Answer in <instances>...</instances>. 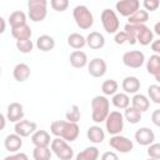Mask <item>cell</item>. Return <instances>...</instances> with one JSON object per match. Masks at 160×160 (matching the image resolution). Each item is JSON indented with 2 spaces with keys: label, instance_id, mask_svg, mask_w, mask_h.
Returning a JSON list of instances; mask_svg holds the SVG:
<instances>
[{
  "label": "cell",
  "instance_id": "cell-9",
  "mask_svg": "<svg viewBox=\"0 0 160 160\" xmlns=\"http://www.w3.org/2000/svg\"><path fill=\"white\" fill-rule=\"evenodd\" d=\"M122 62L125 66L131 68V69H139L144 65L145 62V55L140 50H131L126 51L122 55Z\"/></svg>",
  "mask_w": 160,
  "mask_h": 160
},
{
  "label": "cell",
  "instance_id": "cell-28",
  "mask_svg": "<svg viewBox=\"0 0 160 160\" xmlns=\"http://www.w3.org/2000/svg\"><path fill=\"white\" fill-rule=\"evenodd\" d=\"M124 118L130 124H138L141 120V118H142V112L140 110H138L136 108H134V106H128L125 109Z\"/></svg>",
  "mask_w": 160,
  "mask_h": 160
},
{
  "label": "cell",
  "instance_id": "cell-33",
  "mask_svg": "<svg viewBox=\"0 0 160 160\" xmlns=\"http://www.w3.org/2000/svg\"><path fill=\"white\" fill-rule=\"evenodd\" d=\"M51 152L52 151L49 146H35L32 151V158L35 160H50Z\"/></svg>",
  "mask_w": 160,
  "mask_h": 160
},
{
  "label": "cell",
  "instance_id": "cell-6",
  "mask_svg": "<svg viewBox=\"0 0 160 160\" xmlns=\"http://www.w3.org/2000/svg\"><path fill=\"white\" fill-rule=\"evenodd\" d=\"M28 10L30 20L40 22L48 15V0H28Z\"/></svg>",
  "mask_w": 160,
  "mask_h": 160
},
{
  "label": "cell",
  "instance_id": "cell-4",
  "mask_svg": "<svg viewBox=\"0 0 160 160\" xmlns=\"http://www.w3.org/2000/svg\"><path fill=\"white\" fill-rule=\"evenodd\" d=\"M72 16L76 22V25L81 30H88L94 24V16L88 6L85 5H78L72 10Z\"/></svg>",
  "mask_w": 160,
  "mask_h": 160
},
{
  "label": "cell",
  "instance_id": "cell-44",
  "mask_svg": "<svg viewBox=\"0 0 160 160\" xmlns=\"http://www.w3.org/2000/svg\"><path fill=\"white\" fill-rule=\"evenodd\" d=\"M101 159L102 160H116L118 159V155L115 152H112V151H106V152L102 154Z\"/></svg>",
  "mask_w": 160,
  "mask_h": 160
},
{
  "label": "cell",
  "instance_id": "cell-49",
  "mask_svg": "<svg viewBox=\"0 0 160 160\" xmlns=\"http://www.w3.org/2000/svg\"><path fill=\"white\" fill-rule=\"evenodd\" d=\"M154 78H155V80H156L158 82H160V70H159V71H158V72L154 75Z\"/></svg>",
  "mask_w": 160,
  "mask_h": 160
},
{
  "label": "cell",
  "instance_id": "cell-25",
  "mask_svg": "<svg viewBox=\"0 0 160 160\" xmlns=\"http://www.w3.org/2000/svg\"><path fill=\"white\" fill-rule=\"evenodd\" d=\"M131 104L134 108H136L138 110L144 112V111L149 110V108H150V99L142 94H135L131 99Z\"/></svg>",
  "mask_w": 160,
  "mask_h": 160
},
{
  "label": "cell",
  "instance_id": "cell-20",
  "mask_svg": "<svg viewBox=\"0 0 160 160\" xmlns=\"http://www.w3.org/2000/svg\"><path fill=\"white\" fill-rule=\"evenodd\" d=\"M51 138L50 134L45 130H36L31 135V142L35 146H49L51 144Z\"/></svg>",
  "mask_w": 160,
  "mask_h": 160
},
{
  "label": "cell",
  "instance_id": "cell-11",
  "mask_svg": "<svg viewBox=\"0 0 160 160\" xmlns=\"http://www.w3.org/2000/svg\"><path fill=\"white\" fill-rule=\"evenodd\" d=\"M116 11L125 18H129L131 14H134L136 10L140 9V1L139 0H119L115 5Z\"/></svg>",
  "mask_w": 160,
  "mask_h": 160
},
{
  "label": "cell",
  "instance_id": "cell-46",
  "mask_svg": "<svg viewBox=\"0 0 160 160\" xmlns=\"http://www.w3.org/2000/svg\"><path fill=\"white\" fill-rule=\"evenodd\" d=\"M6 119H8L6 115H4V114L0 115V120H1V126H0V129H1V130L5 128V121H6Z\"/></svg>",
  "mask_w": 160,
  "mask_h": 160
},
{
  "label": "cell",
  "instance_id": "cell-12",
  "mask_svg": "<svg viewBox=\"0 0 160 160\" xmlns=\"http://www.w3.org/2000/svg\"><path fill=\"white\" fill-rule=\"evenodd\" d=\"M108 65L104 59L101 58H94L88 64V71L92 78H102L106 74Z\"/></svg>",
  "mask_w": 160,
  "mask_h": 160
},
{
  "label": "cell",
  "instance_id": "cell-8",
  "mask_svg": "<svg viewBox=\"0 0 160 160\" xmlns=\"http://www.w3.org/2000/svg\"><path fill=\"white\" fill-rule=\"evenodd\" d=\"M105 128L110 135L120 134L124 129V115L118 110L110 111L105 120Z\"/></svg>",
  "mask_w": 160,
  "mask_h": 160
},
{
  "label": "cell",
  "instance_id": "cell-3",
  "mask_svg": "<svg viewBox=\"0 0 160 160\" xmlns=\"http://www.w3.org/2000/svg\"><path fill=\"white\" fill-rule=\"evenodd\" d=\"M124 30L128 34H130L131 36H134L136 39V41L142 46L150 45L154 41V32L145 24H130V22H128L125 25Z\"/></svg>",
  "mask_w": 160,
  "mask_h": 160
},
{
  "label": "cell",
  "instance_id": "cell-29",
  "mask_svg": "<svg viewBox=\"0 0 160 160\" xmlns=\"http://www.w3.org/2000/svg\"><path fill=\"white\" fill-rule=\"evenodd\" d=\"M130 24H145L149 20V11L145 9H139L128 18Z\"/></svg>",
  "mask_w": 160,
  "mask_h": 160
},
{
  "label": "cell",
  "instance_id": "cell-10",
  "mask_svg": "<svg viewBox=\"0 0 160 160\" xmlns=\"http://www.w3.org/2000/svg\"><path fill=\"white\" fill-rule=\"evenodd\" d=\"M109 145L119 151V152H122V154H126V152H130L132 149H134V144L130 139H128L126 136H122L120 134H116V135H112L109 140Z\"/></svg>",
  "mask_w": 160,
  "mask_h": 160
},
{
  "label": "cell",
  "instance_id": "cell-5",
  "mask_svg": "<svg viewBox=\"0 0 160 160\" xmlns=\"http://www.w3.org/2000/svg\"><path fill=\"white\" fill-rule=\"evenodd\" d=\"M68 142L69 141H66L65 139L59 138V136H56L55 139L51 140L50 149L56 155L58 159H60V160H70V159L74 158V150Z\"/></svg>",
  "mask_w": 160,
  "mask_h": 160
},
{
  "label": "cell",
  "instance_id": "cell-14",
  "mask_svg": "<svg viewBox=\"0 0 160 160\" xmlns=\"http://www.w3.org/2000/svg\"><path fill=\"white\" fill-rule=\"evenodd\" d=\"M36 122L34 121H30V120H20L18 122H15V126H14V130L16 134H19L20 136L22 138H28L30 135H32L35 131H36Z\"/></svg>",
  "mask_w": 160,
  "mask_h": 160
},
{
  "label": "cell",
  "instance_id": "cell-30",
  "mask_svg": "<svg viewBox=\"0 0 160 160\" xmlns=\"http://www.w3.org/2000/svg\"><path fill=\"white\" fill-rule=\"evenodd\" d=\"M98 158H99V149L96 146L85 148L82 151H80L76 155L78 160H96Z\"/></svg>",
  "mask_w": 160,
  "mask_h": 160
},
{
  "label": "cell",
  "instance_id": "cell-26",
  "mask_svg": "<svg viewBox=\"0 0 160 160\" xmlns=\"http://www.w3.org/2000/svg\"><path fill=\"white\" fill-rule=\"evenodd\" d=\"M68 44L70 48L75 50H80L86 45V38H84L79 32H72L68 36Z\"/></svg>",
  "mask_w": 160,
  "mask_h": 160
},
{
  "label": "cell",
  "instance_id": "cell-42",
  "mask_svg": "<svg viewBox=\"0 0 160 160\" xmlns=\"http://www.w3.org/2000/svg\"><path fill=\"white\" fill-rule=\"evenodd\" d=\"M4 160H28V155L24 152H15L12 155H8L6 158H4Z\"/></svg>",
  "mask_w": 160,
  "mask_h": 160
},
{
  "label": "cell",
  "instance_id": "cell-35",
  "mask_svg": "<svg viewBox=\"0 0 160 160\" xmlns=\"http://www.w3.org/2000/svg\"><path fill=\"white\" fill-rule=\"evenodd\" d=\"M16 49L21 54H29L34 49V44L30 39H22V40H16Z\"/></svg>",
  "mask_w": 160,
  "mask_h": 160
},
{
  "label": "cell",
  "instance_id": "cell-38",
  "mask_svg": "<svg viewBox=\"0 0 160 160\" xmlns=\"http://www.w3.org/2000/svg\"><path fill=\"white\" fill-rule=\"evenodd\" d=\"M50 5L55 11L62 12L69 8V0H50Z\"/></svg>",
  "mask_w": 160,
  "mask_h": 160
},
{
  "label": "cell",
  "instance_id": "cell-47",
  "mask_svg": "<svg viewBox=\"0 0 160 160\" xmlns=\"http://www.w3.org/2000/svg\"><path fill=\"white\" fill-rule=\"evenodd\" d=\"M154 32L160 36V21H158V22L154 25Z\"/></svg>",
  "mask_w": 160,
  "mask_h": 160
},
{
  "label": "cell",
  "instance_id": "cell-2",
  "mask_svg": "<svg viewBox=\"0 0 160 160\" xmlns=\"http://www.w3.org/2000/svg\"><path fill=\"white\" fill-rule=\"evenodd\" d=\"M110 112V101L106 95H98L91 100V120L96 124H101L106 120Z\"/></svg>",
  "mask_w": 160,
  "mask_h": 160
},
{
  "label": "cell",
  "instance_id": "cell-37",
  "mask_svg": "<svg viewBox=\"0 0 160 160\" xmlns=\"http://www.w3.org/2000/svg\"><path fill=\"white\" fill-rule=\"evenodd\" d=\"M148 96L152 102L160 104V85H156V84L150 85L148 88Z\"/></svg>",
  "mask_w": 160,
  "mask_h": 160
},
{
  "label": "cell",
  "instance_id": "cell-15",
  "mask_svg": "<svg viewBox=\"0 0 160 160\" xmlns=\"http://www.w3.org/2000/svg\"><path fill=\"white\" fill-rule=\"evenodd\" d=\"M6 118L10 122H18L24 119V108L20 102H11L6 109Z\"/></svg>",
  "mask_w": 160,
  "mask_h": 160
},
{
  "label": "cell",
  "instance_id": "cell-24",
  "mask_svg": "<svg viewBox=\"0 0 160 160\" xmlns=\"http://www.w3.org/2000/svg\"><path fill=\"white\" fill-rule=\"evenodd\" d=\"M11 35L16 40H22V39H30L32 32H31V29L28 24H22L20 26L11 28Z\"/></svg>",
  "mask_w": 160,
  "mask_h": 160
},
{
  "label": "cell",
  "instance_id": "cell-39",
  "mask_svg": "<svg viewBox=\"0 0 160 160\" xmlns=\"http://www.w3.org/2000/svg\"><path fill=\"white\" fill-rule=\"evenodd\" d=\"M148 155L151 159H160V142H152L148 146Z\"/></svg>",
  "mask_w": 160,
  "mask_h": 160
},
{
  "label": "cell",
  "instance_id": "cell-32",
  "mask_svg": "<svg viewBox=\"0 0 160 160\" xmlns=\"http://www.w3.org/2000/svg\"><path fill=\"white\" fill-rule=\"evenodd\" d=\"M118 88H119V84L114 79H108L101 84V91L106 96H112L114 94H116Z\"/></svg>",
  "mask_w": 160,
  "mask_h": 160
},
{
  "label": "cell",
  "instance_id": "cell-17",
  "mask_svg": "<svg viewBox=\"0 0 160 160\" xmlns=\"http://www.w3.org/2000/svg\"><path fill=\"white\" fill-rule=\"evenodd\" d=\"M30 74H31V70H30V66L25 62H19L14 66V70H12V76L16 81L19 82H24L26 81L29 78H30Z\"/></svg>",
  "mask_w": 160,
  "mask_h": 160
},
{
  "label": "cell",
  "instance_id": "cell-40",
  "mask_svg": "<svg viewBox=\"0 0 160 160\" xmlns=\"http://www.w3.org/2000/svg\"><path fill=\"white\" fill-rule=\"evenodd\" d=\"M114 41H115L118 45H122V44L128 42V41H129V35H128V32H126L125 30H124V31H118V32L115 34Z\"/></svg>",
  "mask_w": 160,
  "mask_h": 160
},
{
  "label": "cell",
  "instance_id": "cell-48",
  "mask_svg": "<svg viewBox=\"0 0 160 160\" xmlns=\"http://www.w3.org/2000/svg\"><path fill=\"white\" fill-rule=\"evenodd\" d=\"M0 21H1V30H0V32L2 34V32L5 31V19H4V18H1V19H0Z\"/></svg>",
  "mask_w": 160,
  "mask_h": 160
},
{
  "label": "cell",
  "instance_id": "cell-41",
  "mask_svg": "<svg viewBox=\"0 0 160 160\" xmlns=\"http://www.w3.org/2000/svg\"><path fill=\"white\" fill-rule=\"evenodd\" d=\"M160 6V0H144V8L148 11H155Z\"/></svg>",
  "mask_w": 160,
  "mask_h": 160
},
{
  "label": "cell",
  "instance_id": "cell-43",
  "mask_svg": "<svg viewBox=\"0 0 160 160\" xmlns=\"http://www.w3.org/2000/svg\"><path fill=\"white\" fill-rule=\"evenodd\" d=\"M151 121H152V124L155 126L160 128V109H156V110L152 111V114H151Z\"/></svg>",
  "mask_w": 160,
  "mask_h": 160
},
{
  "label": "cell",
  "instance_id": "cell-18",
  "mask_svg": "<svg viewBox=\"0 0 160 160\" xmlns=\"http://www.w3.org/2000/svg\"><path fill=\"white\" fill-rule=\"evenodd\" d=\"M86 45L92 49V50H99L102 49L105 45V38L102 34H100L99 31H91L88 36H86Z\"/></svg>",
  "mask_w": 160,
  "mask_h": 160
},
{
  "label": "cell",
  "instance_id": "cell-36",
  "mask_svg": "<svg viewBox=\"0 0 160 160\" xmlns=\"http://www.w3.org/2000/svg\"><path fill=\"white\" fill-rule=\"evenodd\" d=\"M65 118L68 121H71V122H78L81 118V112H80V108L78 105H71V108L66 111L65 114Z\"/></svg>",
  "mask_w": 160,
  "mask_h": 160
},
{
  "label": "cell",
  "instance_id": "cell-21",
  "mask_svg": "<svg viewBox=\"0 0 160 160\" xmlns=\"http://www.w3.org/2000/svg\"><path fill=\"white\" fill-rule=\"evenodd\" d=\"M121 88L126 94H136L140 90V80L136 76H126L121 82Z\"/></svg>",
  "mask_w": 160,
  "mask_h": 160
},
{
  "label": "cell",
  "instance_id": "cell-23",
  "mask_svg": "<svg viewBox=\"0 0 160 160\" xmlns=\"http://www.w3.org/2000/svg\"><path fill=\"white\" fill-rule=\"evenodd\" d=\"M36 48L41 51H50L55 48V40L52 36L50 35H40L38 39H36Z\"/></svg>",
  "mask_w": 160,
  "mask_h": 160
},
{
  "label": "cell",
  "instance_id": "cell-7",
  "mask_svg": "<svg viewBox=\"0 0 160 160\" xmlns=\"http://www.w3.org/2000/svg\"><path fill=\"white\" fill-rule=\"evenodd\" d=\"M100 20H101L104 30L108 34H116L118 32L119 26H120V21H119V18H118V15H116V12L114 10L104 9L101 11Z\"/></svg>",
  "mask_w": 160,
  "mask_h": 160
},
{
  "label": "cell",
  "instance_id": "cell-13",
  "mask_svg": "<svg viewBox=\"0 0 160 160\" xmlns=\"http://www.w3.org/2000/svg\"><path fill=\"white\" fill-rule=\"evenodd\" d=\"M135 140L139 145L141 146H149L150 144H152L155 141V134L151 129L149 128H140L135 131Z\"/></svg>",
  "mask_w": 160,
  "mask_h": 160
},
{
  "label": "cell",
  "instance_id": "cell-16",
  "mask_svg": "<svg viewBox=\"0 0 160 160\" xmlns=\"http://www.w3.org/2000/svg\"><path fill=\"white\" fill-rule=\"evenodd\" d=\"M4 146L9 152H16L22 146V136L19 134H10L4 140Z\"/></svg>",
  "mask_w": 160,
  "mask_h": 160
},
{
  "label": "cell",
  "instance_id": "cell-1",
  "mask_svg": "<svg viewBox=\"0 0 160 160\" xmlns=\"http://www.w3.org/2000/svg\"><path fill=\"white\" fill-rule=\"evenodd\" d=\"M50 132L54 136H59L71 142L75 141L80 134V128L78 122H71L68 120H54L50 124Z\"/></svg>",
  "mask_w": 160,
  "mask_h": 160
},
{
  "label": "cell",
  "instance_id": "cell-34",
  "mask_svg": "<svg viewBox=\"0 0 160 160\" xmlns=\"http://www.w3.org/2000/svg\"><path fill=\"white\" fill-rule=\"evenodd\" d=\"M146 70L152 76L160 70V55L159 54H154L149 58V60L146 61Z\"/></svg>",
  "mask_w": 160,
  "mask_h": 160
},
{
  "label": "cell",
  "instance_id": "cell-31",
  "mask_svg": "<svg viewBox=\"0 0 160 160\" xmlns=\"http://www.w3.org/2000/svg\"><path fill=\"white\" fill-rule=\"evenodd\" d=\"M9 24L11 28H16V26H20L22 24H26V15L24 11H20V10H16V11H12L9 16Z\"/></svg>",
  "mask_w": 160,
  "mask_h": 160
},
{
  "label": "cell",
  "instance_id": "cell-45",
  "mask_svg": "<svg viewBox=\"0 0 160 160\" xmlns=\"http://www.w3.org/2000/svg\"><path fill=\"white\" fill-rule=\"evenodd\" d=\"M151 50L155 52V54H159L160 55V39L159 40H154L151 42Z\"/></svg>",
  "mask_w": 160,
  "mask_h": 160
},
{
  "label": "cell",
  "instance_id": "cell-19",
  "mask_svg": "<svg viewBox=\"0 0 160 160\" xmlns=\"http://www.w3.org/2000/svg\"><path fill=\"white\" fill-rule=\"evenodd\" d=\"M69 60H70V65L75 69H82L86 64H88V55L81 51V50H74L70 56H69Z\"/></svg>",
  "mask_w": 160,
  "mask_h": 160
},
{
  "label": "cell",
  "instance_id": "cell-22",
  "mask_svg": "<svg viewBox=\"0 0 160 160\" xmlns=\"http://www.w3.org/2000/svg\"><path fill=\"white\" fill-rule=\"evenodd\" d=\"M88 139L94 144H101L105 139V131L99 125H92L86 131Z\"/></svg>",
  "mask_w": 160,
  "mask_h": 160
},
{
  "label": "cell",
  "instance_id": "cell-27",
  "mask_svg": "<svg viewBox=\"0 0 160 160\" xmlns=\"http://www.w3.org/2000/svg\"><path fill=\"white\" fill-rule=\"evenodd\" d=\"M111 102H112V105L115 108L125 110L130 105V98H129V95L126 92H116V94L112 95Z\"/></svg>",
  "mask_w": 160,
  "mask_h": 160
}]
</instances>
